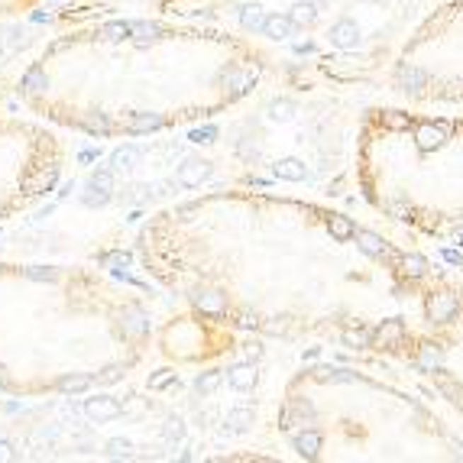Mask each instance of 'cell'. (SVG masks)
Segmentation results:
<instances>
[{
	"mask_svg": "<svg viewBox=\"0 0 463 463\" xmlns=\"http://www.w3.org/2000/svg\"><path fill=\"white\" fill-rule=\"evenodd\" d=\"M46 84H49V75H46V69H42V65H33V69L23 75V88L30 94H39L42 88H46Z\"/></svg>",
	"mask_w": 463,
	"mask_h": 463,
	"instance_id": "cell-22",
	"label": "cell"
},
{
	"mask_svg": "<svg viewBox=\"0 0 463 463\" xmlns=\"http://www.w3.org/2000/svg\"><path fill=\"white\" fill-rule=\"evenodd\" d=\"M159 33H162V26L159 23H149V20H137V23H130V39H133L137 46H149Z\"/></svg>",
	"mask_w": 463,
	"mask_h": 463,
	"instance_id": "cell-14",
	"label": "cell"
},
{
	"mask_svg": "<svg viewBox=\"0 0 463 463\" xmlns=\"http://www.w3.org/2000/svg\"><path fill=\"white\" fill-rule=\"evenodd\" d=\"M0 386H4V389L10 386V382H7V376H4V370H0Z\"/></svg>",
	"mask_w": 463,
	"mask_h": 463,
	"instance_id": "cell-51",
	"label": "cell"
},
{
	"mask_svg": "<svg viewBox=\"0 0 463 463\" xmlns=\"http://www.w3.org/2000/svg\"><path fill=\"white\" fill-rule=\"evenodd\" d=\"M220 379H224L220 372H205V376H198V379H195V389H198L201 395H211L214 389L220 386Z\"/></svg>",
	"mask_w": 463,
	"mask_h": 463,
	"instance_id": "cell-33",
	"label": "cell"
},
{
	"mask_svg": "<svg viewBox=\"0 0 463 463\" xmlns=\"http://www.w3.org/2000/svg\"><path fill=\"white\" fill-rule=\"evenodd\" d=\"M26 275H30V279H36V282H52V279H55V273H52V269H42V266L30 269V273H26Z\"/></svg>",
	"mask_w": 463,
	"mask_h": 463,
	"instance_id": "cell-42",
	"label": "cell"
},
{
	"mask_svg": "<svg viewBox=\"0 0 463 463\" xmlns=\"http://www.w3.org/2000/svg\"><path fill=\"white\" fill-rule=\"evenodd\" d=\"M438 363H440V347L425 343L421 353H418V360H415V366H418V370H425V372H434V370H438Z\"/></svg>",
	"mask_w": 463,
	"mask_h": 463,
	"instance_id": "cell-23",
	"label": "cell"
},
{
	"mask_svg": "<svg viewBox=\"0 0 463 463\" xmlns=\"http://www.w3.org/2000/svg\"><path fill=\"white\" fill-rule=\"evenodd\" d=\"M250 425H253V411H250V408H234V411L227 415V431H230V434L250 431Z\"/></svg>",
	"mask_w": 463,
	"mask_h": 463,
	"instance_id": "cell-19",
	"label": "cell"
},
{
	"mask_svg": "<svg viewBox=\"0 0 463 463\" xmlns=\"http://www.w3.org/2000/svg\"><path fill=\"white\" fill-rule=\"evenodd\" d=\"M120 411L123 405L117 399H110V395H98V399L84 402V415L91 418V421H114V418H120Z\"/></svg>",
	"mask_w": 463,
	"mask_h": 463,
	"instance_id": "cell-2",
	"label": "cell"
},
{
	"mask_svg": "<svg viewBox=\"0 0 463 463\" xmlns=\"http://www.w3.org/2000/svg\"><path fill=\"white\" fill-rule=\"evenodd\" d=\"M130 450H133V444L123 440V438H117V440L107 444V457H130Z\"/></svg>",
	"mask_w": 463,
	"mask_h": 463,
	"instance_id": "cell-39",
	"label": "cell"
},
{
	"mask_svg": "<svg viewBox=\"0 0 463 463\" xmlns=\"http://www.w3.org/2000/svg\"><path fill=\"white\" fill-rule=\"evenodd\" d=\"M227 382L236 392H246V389L256 386V366L253 363H236L234 370H227Z\"/></svg>",
	"mask_w": 463,
	"mask_h": 463,
	"instance_id": "cell-9",
	"label": "cell"
},
{
	"mask_svg": "<svg viewBox=\"0 0 463 463\" xmlns=\"http://www.w3.org/2000/svg\"><path fill=\"white\" fill-rule=\"evenodd\" d=\"M382 123H386V127H392V130H408V127H411L408 117H405V114H395V110L382 114Z\"/></svg>",
	"mask_w": 463,
	"mask_h": 463,
	"instance_id": "cell-38",
	"label": "cell"
},
{
	"mask_svg": "<svg viewBox=\"0 0 463 463\" xmlns=\"http://www.w3.org/2000/svg\"><path fill=\"white\" fill-rule=\"evenodd\" d=\"M318 379L321 382H353L357 376L350 370H337V366H321L318 370Z\"/></svg>",
	"mask_w": 463,
	"mask_h": 463,
	"instance_id": "cell-29",
	"label": "cell"
},
{
	"mask_svg": "<svg viewBox=\"0 0 463 463\" xmlns=\"http://www.w3.org/2000/svg\"><path fill=\"white\" fill-rule=\"evenodd\" d=\"M220 81L230 88V94L234 98H240V94H246L253 88V81H256V75L253 72H244V69H227L224 75H220Z\"/></svg>",
	"mask_w": 463,
	"mask_h": 463,
	"instance_id": "cell-7",
	"label": "cell"
},
{
	"mask_svg": "<svg viewBox=\"0 0 463 463\" xmlns=\"http://www.w3.org/2000/svg\"><path fill=\"white\" fill-rule=\"evenodd\" d=\"M434 382H438V389L444 392V399H447V402H454V405L463 402V389H460V382H457L450 372L434 370Z\"/></svg>",
	"mask_w": 463,
	"mask_h": 463,
	"instance_id": "cell-13",
	"label": "cell"
},
{
	"mask_svg": "<svg viewBox=\"0 0 463 463\" xmlns=\"http://www.w3.org/2000/svg\"><path fill=\"white\" fill-rule=\"evenodd\" d=\"M139 159H143V152H139L137 146H120V149H114V156H110V168H133V166H139Z\"/></svg>",
	"mask_w": 463,
	"mask_h": 463,
	"instance_id": "cell-18",
	"label": "cell"
},
{
	"mask_svg": "<svg viewBox=\"0 0 463 463\" xmlns=\"http://www.w3.org/2000/svg\"><path fill=\"white\" fill-rule=\"evenodd\" d=\"M217 127H205V130H191V143H214Z\"/></svg>",
	"mask_w": 463,
	"mask_h": 463,
	"instance_id": "cell-41",
	"label": "cell"
},
{
	"mask_svg": "<svg viewBox=\"0 0 463 463\" xmlns=\"http://www.w3.org/2000/svg\"><path fill=\"white\" fill-rule=\"evenodd\" d=\"M88 185H91V188H98V191H114V172H94L91 178H88Z\"/></svg>",
	"mask_w": 463,
	"mask_h": 463,
	"instance_id": "cell-37",
	"label": "cell"
},
{
	"mask_svg": "<svg viewBox=\"0 0 463 463\" xmlns=\"http://www.w3.org/2000/svg\"><path fill=\"white\" fill-rule=\"evenodd\" d=\"M321 7H324V0H298L295 7H292V23L295 26H311L314 20L321 16Z\"/></svg>",
	"mask_w": 463,
	"mask_h": 463,
	"instance_id": "cell-8",
	"label": "cell"
},
{
	"mask_svg": "<svg viewBox=\"0 0 463 463\" xmlns=\"http://www.w3.org/2000/svg\"><path fill=\"white\" fill-rule=\"evenodd\" d=\"M101 263H104L107 269H114V273H120L123 266H130V253H123V250H114V253H104L101 256Z\"/></svg>",
	"mask_w": 463,
	"mask_h": 463,
	"instance_id": "cell-32",
	"label": "cell"
},
{
	"mask_svg": "<svg viewBox=\"0 0 463 463\" xmlns=\"http://www.w3.org/2000/svg\"><path fill=\"white\" fill-rule=\"evenodd\" d=\"M357 246L366 253V256H372V259H386L389 256V246L382 244V236H376L372 230H357Z\"/></svg>",
	"mask_w": 463,
	"mask_h": 463,
	"instance_id": "cell-10",
	"label": "cell"
},
{
	"mask_svg": "<svg viewBox=\"0 0 463 463\" xmlns=\"http://www.w3.org/2000/svg\"><path fill=\"white\" fill-rule=\"evenodd\" d=\"M120 379V366H107L104 372H101V382H104V386H110V382H117Z\"/></svg>",
	"mask_w": 463,
	"mask_h": 463,
	"instance_id": "cell-43",
	"label": "cell"
},
{
	"mask_svg": "<svg viewBox=\"0 0 463 463\" xmlns=\"http://www.w3.org/2000/svg\"><path fill=\"white\" fill-rule=\"evenodd\" d=\"M425 84H428L425 69H415V65H402V69H399V88H402V91H421Z\"/></svg>",
	"mask_w": 463,
	"mask_h": 463,
	"instance_id": "cell-12",
	"label": "cell"
},
{
	"mask_svg": "<svg viewBox=\"0 0 463 463\" xmlns=\"http://www.w3.org/2000/svg\"><path fill=\"white\" fill-rule=\"evenodd\" d=\"M327 230H331V236L334 240H353V234H357V227H353V220L343 217V214H331V220H327Z\"/></svg>",
	"mask_w": 463,
	"mask_h": 463,
	"instance_id": "cell-17",
	"label": "cell"
},
{
	"mask_svg": "<svg viewBox=\"0 0 463 463\" xmlns=\"http://www.w3.org/2000/svg\"><path fill=\"white\" fill-rule=\"evenodd\" d=\"M454 447H457V454L463 457V444H460V440H454Z\"/></svg>",
	"mask_w": 463,
	"mask_h": 463,
	"instance_id": "cell-52",
	"label": "cell"
},
{
	"mask_svg": "<svg viewBox=\"0 0 463 463\" xmlns=\"http://www.w3.org/2000/svg\"><path fill=\"white\" fill-rule=\"evenodd\" d=\"M59 389L65 395H78V392H84V389H91V376H62Z\"/></svg>",
	"mask_w": 463,
	"mask_h": 463,
	"instance_id": "cell-26",
	"label": "cell"
},
{
	"mask_svg": "<svg viewBox=\"0 0 463 463\" xmlns=\"http://www.w3.org/2000/svg\"><path fill=\"white\" fill-rule=\"evenodd\" d=\"M402 266H405V275H411V279H421L428 273V263L421 256H405Z\"/></svg>",
	"mask_w": 463,
	"mask_h": 463,
	"instance_id": "cell-34",
	"label": "cell"
},
{
	"mask_svg": "<svg viewBox=\"0 0 463 463\" xmlns=\"http://www.w3.org/2000/svg\"><path fill=\"white\" fill-rule=\"evenodd\" d=\"M304 175H308V168H304L302 159L275 162V178H285V182H304Z\"/></svg>",
	"mask_w": 463,
	"mask_h": 463,
	"instance_id": "cell-16",
	"label": "cell"
},
{
	"mask_svg": "<svg viewBox=\"0 0 463 463\" xmlns=\"http://www.w3.org/2000/svg\"><path fill=\"white\" fill-rule=\"evenodd\" d=\"M195 302H198V308L207 311V314H224L227 311V302H224L220 295H214V292H201V295H195Z\"/></svg>",
	"mask_w": 463,
	"mask_h": 463,
	"instance_id": "cell-24",
	"label": "cell"
},
{
	"mask_svg": "<svg viewBox=\"0 0 463 463\" xmlns=\"http://www.w3.org/2000/svg\"><path fill=\"white\" fill-rule=\"evenodd\" d=\"M98 159V149H84V152H78V162H94Z\"/></svg>",
	"mask_w": 463,
	"mask_h": 463,
	"instance_id": "cell-48",
	"label": "cell"
},
{
	"mask_svg": "<svg viewBox=\"0 0 463 463\" xmlns=\"http://www.w3.org/2000/svg\"><path fill=\"white\" fill-rule=\"evenodd\" d=\"M175 382V372L172 370H162V372H156L149 379V389H166V386H172Z\"/></svg>",
	"mask_w": 463,
	"mask_h": 463,
	"instance_id": "cell-40",
	"label": "cell"
},
{
	"mask_svg": "<svg viewBox=\"0 0 463 463\" xmlns=\"http://www.w3.org/2000/svg\"><path fill=\"white\" fill-rule=\"evenodd\" d=\"M457 244H463V224L457 227Z\"/></svg>",
	"mask_w": 463,
	"mask_h": 463,
	"instance_id": "cell-50",
	"label": "cell"
},
{
	"mask_svg": "<svg viewBox=\"0 0 463 463\" xmlns=\"http://www.w3.org/2000/svg\"><path fill=\"white\" fill-rule=\"evenodd\" d=\"M98 36L107 39V42H120V39L130 36V23H127V20H123V23H104L98 30Z\"/></svg>",
	"mask_w": 463,
	"mask_h": 463,
	"instance_id": "cell-28",
	"label": "cell"
},
{
	"mask_svg": "<svg viewBox=\"0 0 463 463\" xmlns=\"http://www.w3.org/2000/svg\"><path fill=\"white\" fill-rule=\"evenodd\" d=\"M263 20H266V16H263V10H259V4H244V7H240V23H244V30H263Z\"/></svg>",
	"mask_w": 463,
	"mask_h": 463,
	"instance_id": "cell-21",
	"label": "cell"
},
{
	"mask_svg": "<svg viewBox=\"0 0 463 463\" xmlns=\"http://www.w3.org/2000/svg\"><path fill=\"white\" fill-rule=\"evenodd\" d=\"M341 341H343V347L360 350V347H366V343H370V334H366V331H360V327H347V331L341 334Z\"/></svg>",
	"mask_w": 463,
	"mask_h": 463,
	"instance_id": "cell-31",
	"label": "cell"
},
{
	"mask_svg": "<svg viewBox=\"0 0 463 463\" xmlns=\"http://www.w3.org/2000/svg\"><path fill=\"white\" fill-rule=\"evenodd\" d=\"M440 256L447 259L450 266H463V256H460V250H444V253H440Z\"/></svg>",
	"mask_w": 463,
	"mask_h": 463,
	"instance_id": "cell-45",
	"label": "cell"
},
{
	"mask_svg": "<svg viewBox=\"0 0 463 463\" xmlns=\"http://www.w3.org/2000/svg\"><path fill=\"white\" fill-rule=\"evenodd\" d=\"M81 201L88 207H104L107 201H110V191H98V188H91V185H88V191L81 195Z\"/></svg>",
	"mask_w": 463,
	"mask_h": 463,
	"instance_id": "cell-35",
	"label": "cell"
},
{
	"mask_svg": "<svg viewBox=\"0 0 463 463\" xmlns=\"http://www.w3.org/2000/svg\"><path fill=\"white\" fill-rule=\"evenodd\" d=\"M269 117L279 123H289L292 117H295V104H292V101H273V104H269Z\"/></svg>",
	"mask_w": 463,
	"mask_h": 463,
	"instance_id": "cell-30",
	"label": "cell"
},
{
	"mask_svg": "<svg viewBox=\"0 0 463 463\" xmlns=\"http://www.w3.org/2000/svg\"><path fill=\"white\" fill-rule=\"evenodd\" d=\"M123 318H127V331H130V334L143 337L146 331H149V321H146V314L139 311V308H127V311H123Z\"/></svg>",
	"mask_w": 463,
	"mask_h": 463,
	"instance_id": "cell-25",
	"label": "cell"
},
{
	"mask_svg": "<svg viewBox=\"0 0 463 463\" xmlns=\"http://www.w3.org/2000/svg\"><path fill=\"white\" fill-rule=\"evenodd\" d=\"M460 311V302H457V295H431L428 298V318L438 321V324H447L454 314Z\"/></svg>",
	"mask_w": 463,
	"mask_h": 463,
	"instance_id": "cell-4",
	"label": "cell"
},
{
	"mask_svg": "<svg viewBox=\"0 0 463 463\" xmlns=\"http://www.w3.org/2000/svg\"><path fill=\"white\" fill-rule=\"evenodd\" d=\"M162 438H168V440H182V438H185V421H182V418H166Z\"/></svg>",
	"mask_w": 463,
	"mask_h": 463,
	"instance_id": "cell-36",
	"label": "cell"
},
{
	"mask_svg": "<svg viewBox=\"0 0 463 463\" xmlns=\"http://www.w3.org/2000/svg\"><path fill=\"white\" fill-rule=\"evenodd\" d=\"M0 460H16V454H13V447H10L7 440H0Z\"/></svg>",
	"mask_w": 463,
	"mask_h": 463,
	"instance_id": "cell-46",
	"label": "cell"
},
{
	"mask_svg": "<svg viewBox=\"0 0 463 463\" xmlns=\"http://www.w3.org/2000/svg\"><path fill=\"white\" fill-rule=\"evenodd\" d=\"M246 350H250V357H253V360H256V357H263V347H259V343H250V347H246Z\"/></svg>",
	"mask_w": 463,
	"mask_h": 463,
	"instance_id": "cell-49",
	"label": "cell"
},
{
	"mask_svg": "<svg viewBox=\"0 0 463 463\" xmlns=\"http://www.w3.org/2000/svg\"><path fill=\"white\" fill-rule=\"evenodd\" d=\"M259 324V318H256V314H250V311H244V314H240V327H256Z\"/></svg>",
	"mask_w": 463,
	"mask_h": 463,
	"instance_id": "cell-47",
	"label": "cell"
},
{
	"mask_svg": "<svg viewBox=\"0 0 463 463\" xmlns=\"http://www.w3.org/2000/svg\"><path fill=\"white\" fill-rule=\"evenodd\" d=\"M295 450H298L302 457H318V450H321V434H318V431L298 434V438H295Z\"/></svg>",
	"mask_w": 463,
	"mask_h": 463,
	"instance_id": "cell-20",
	"label": "cell"
},
{
	"mask_svg": "<svg viewBox=\"0 0 463 463\" xmlns=\"http://www.w3.org/2000/svg\"><path fill=\"white\" fill-rule=\"evenodd\" d=\"M263 36H269L273 42H285V39L295 33V23H292V16H285V13H273V16H266L263 20Z\"/></svg>",
	"mask_w": 463,
	"mask_h": 463,
	"instance_id": "cell-5",
	"label": "cell"
},
{
	"mask_svg": "<svg viewBox=\"0 0 463 463\" xmlns=\"http://www.w3.org/2000/svg\"><path fill=\"white\" fill-rule=\"evenodd\" d=\"M331 46L341 49V52H350V49L360 46V26L353 20H337L331 26Z\"/></svg>",
	"mask_w": 463,
	"mask_h": 463,
	"instance_id": "cell-3",
	"label": "cell"
},
{
	"mask_svg": "<svg viewBox=\"0 0 463 463\" xmlns=\"http://www.w3.org/2000/svg\"><path fill=\"white\" fill-rule=\"evenodd\" d=\"M415 139L421 149H438L444 139H447V127H440V123H421V127L415 130Z\"/></svg>",
	"mask_w": 463,
	"mask_h": 463,
	"instance_id": "cell-6",
	"label": "cell"
},
{
	"mask_svg": "<svg viewBox=\"0 0 463 463\" xmlns=\"http://www.w3.org/2000/svg\"><path fill=\"white\" fill-rule=\"evenodd\" d=\"M389 211L395 214V220H408V207H405L402 201H392V205H389Z\"/></svg>",
	"mask_w": 463,
	"mask_h": 463,
	"instance_id": "cell-44",
	"label": "cell"
},
{
	"mask_svg": "<svg viewBox=\"0 0 463 463\" xmlns=\"http://www.w3.org/2000/svg\"><path fill=\"white\" fill-rule=\"evenodd\" d=\"M211 162L207 159H185L182 166H178V175H175V178H178V185H182V188H198V185L201 182H207V178H211Z\"/></svg>",
	"mask_w": 463,
	"mask_h": 463,
	"instance_id": "cell-1",
	"label": "cell"
},
{
	"mask_svg": "<svg viewBox=\"0 0 463 463\" xmlns=\"http://www.w3.org/2000/svg\"><path fill=\"white\" fill-rule=\"evenodd\" d=\"M372 337H376V341H379L382 347H389V343H399V341L405 337V324H402L399 318L382 321V324L376 327V334H372Z\"/></svg>",
	"mask_w": 463,
	"mask_h": 463,
	"instance_id": "cell-15",
	"label": "cell"
},
{
	"mask_svg": "<svg viewBox=\"0 0 463 463\" xmlns=\"http://www.w3.org/2000/svg\"><path fill=\"white\" fill-rule=\"evenodd\" d=\"M81 127L88 130V133H91V137H107V133H110V120H107L104 114H91V117H84L81 120Z\"/></svg>",
	"mask_w": 463,
	"mask_h": 463,
	"instance_id": "cell-27",
	"label": "cell"
},
{
	"mask_svg": "<svg viewBox=\"0 0 463 463\" xmlns=\"http://www.w3.org/2000/svg\"><path fill=\"white\" fill-rule=\"evenodd\" d=\"M162 117L159 114H146V110H139V114H130L127 120H123V127L130 130V133H149V130H159L162 127Z\"/></svg>",
	"mask_w": 463,
	"mask_h": 463,
	"instance_id": "cell-11",
	"label": "cell"
}]
</instances>
